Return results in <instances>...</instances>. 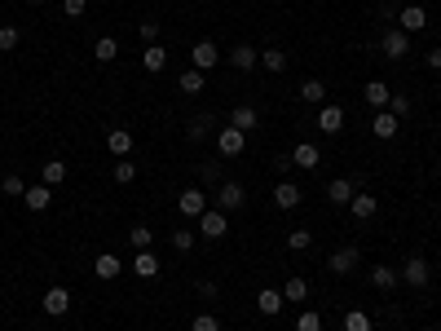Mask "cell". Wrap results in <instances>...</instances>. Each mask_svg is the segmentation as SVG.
Returning <instances> with one entry per match:
<instances>
[{
  "instance_id": "6da1fadb",
  "label": "cell",
  "mask_w": 441,
  "mask_h": 331,
  "mask_svg": "<svg viewBox=\"0 0 441 331\" xmlns=\"http://www.w3.org/2000/svg\"><path fill=\"white\" fill-rule=\"evenodd\" d=\"M199 235H203V239H225V235H230V212L207 208L203 217H199Z\"/></svg>"
},
{
  "instance_id": "7a4b0ae2",
  "label": "cell",
  "mask_w": 441,
  "mask_h": 331,
  "mask_svg": "<svg viewBox=\"0 0 441 331\" xmlns=\"http://www.w3.org/2000/svg\"><path fill=\"white\" fill-rule=\"evenodd\" d=\"M402 283H406V287H415V292H423V287L433 283V270H428V261H423V256H411V261L402 265Z\"/></svg>"
},
{
  "instance_id": "3957f363",
  "label": "cell",
  "mask_w": 441,
  "mask_h": 331,
  "mask_svg": "<svg viewBox=\"0 0 441 331\" xmlns=\"http://www.w3.org/2000/svg\"><path fill=\"white\" fill-rule=\"evenodd\" d=\"M380 54H384V58H393V62L406 58V54H411V36H406L402 27H388L384 36H380Z\"/></svg>"
},
{
  "instance_id": "277c9868",
  "label": "cell",
  "mask_w": 441,
  "mask_h": 331,
  "mask_svg": "<svg viewBox=\"0 0 441 331\" xmlns=\"http://www.w3.org/2000/svg\"><path fill=\"white\" fill-rule=\"evenodd\" d=\"M243 204H248V190H243L238 181H221L217 186V208L221 212H238Z\"/></svg>"
},
{
  "instance_id": "5b68a950",
  "label": "cell",
  "mask_w": 441,
  "mask_h": 331,
  "mask_svg": "<svg viewBox=\"0 0 441 331\" xmlns=\"http://www.w3.org/2000/svg\"><path fill=\"white\" fill-rule=\"evenodd\" d=\"M190 62H194V71H212V66H221V49L217 44H212V40H199V44H194L190 49Z\"/></svg>"
},
{
  "instance_id": "8992f818",
  "label": "cell",
  "mask_w": 441,
  "mask_h": 331,
  "mask_svg": "<svg viewBox=\"0 0 441 331\" xmlns=\"http://www.w3.org/2000/svg\"><path fill=\"white\" fill-rule=\"evenodd\" d=\"M217 146H221V155H225V159H238L243 151H248V132H238V128L230 124V128H221Z\"/></svg>"
},
{
  "instance_id": "52a82bcc",
  "label": "cell",
  "mask_w": 441,
  "mask_h": 331,
  "mask_svg": "<svg viewBox=\"0 0 441 331\" xmlns=\"http://www.w3.org/2000/svg\"><path fill=\"white\" fill-rule=\"evenodd\" d=\"M177 208H181V217H203V212H207V194L199 186H190V190H181Z\"/></svg>"
},
{
  "instance_id": "ba28073f",
  "label": "cell",
  "mask_w": 441,
  "mask_h": 331,
  "mask_svg": "<svg viewBox=\"0 0 441 331\" xmlns=\"http://www.w3.org/2000/svg\"><path fill=\"white\" fill-rule=\"evenodd\" d=\"M283 305H287V301H283V292H279V287H260V292H256V309L265 313V318H279Z\"/></svg>"
},
{
  "instance_id": "9c48e42d",
  "label": "cell",
  "mask_w": 441,
  "mask_h": 331,
  "mask_svg": "<svg viewBox=\"0 0 441 331\" xmlns=\"http://www.w3.org/2000/svg\"><path fill=\"white\" fill-rule=\"evenodd\" d=\"M357 270V247H335L326 261V274H353Z\"/></svg>"
},
{
  "instance_id": "30bf717a",
  "label": "cell",
  "mask_w": 441,
  "mask_h": 331,
  "mask_svg": "<svg viewBox=\"0 0 441 331\" xmlns=\"http://www.w3.org/2000/svg\"><path fill=\"white\" fill-rule=\"evenodd\" d=\"M397 27L406 31V36H415V31H423V27H428V13H423V5H406V9L397 13Z\"/></svg>"
},
{
  "instance_id": "8fae6325",
  "label": "cell",
  "mask_w": 441,
  "mask_h": 331,
  "mask_svg": "<svg viewBox=\"0 0 441 331\" xmlns=\"http://www.w3.org/2000/svg\"><path fill=\"white\" fill-rule=\"evenodd\" d=\"M67 309H71V292L67 287H49L44 292V313H49V318H62Z\"/></svg>"
},
{
  "instance_id": "7c38bea8",
  "label": "cell",
  "mask_w": 441,
  "mask_h": 331,
  "mask_svg": "<svg viewBox=\"0 0 441 331\" xmlns=\"http://www.w3.org/2000/svg\"><path fill=\"white\" fill-rule=\"evenodd\" d=\"M230 124H234L238 132H252V128L260 124V111H256L252 102H238V106L230 111Z\"/></svg>"
},
{
  "instance_id": "4fadbf2b",
  "label": "cell",
  "mask_w": 441,
  "mask_h": 331,
  "mask_svg": "<svg viewBox=\"0 0 441 331\" xmlns=\"http://www.w3.org/2000/svg\"><path fill=\"white\" fill-rule=\"evenodd\" d=\"M318 128L322 132H340V128H345V111H340L335 102H322L318 106Z\"/></svg>"
},
{
  "instance_id": "5bb4252c",
  "label": "cell",
  "mask_w": 441,
  "mask_h": 331,
  "mask_svg": "<svg viewBox=\"0 0 441 331\" xmlns=\"http://www.w3.org/2000/svg\"><path fill=\"white\" fill-rule=\"evenodd\" d=\"M106 151L115 159H128V151H133V132H128V128H110L106 132Z\"/></svg>"
},
{
  "instance_id": "9a60e30c",
  "label": "cell",
  "mask_w": 441,
  "mask_h": 331,
  "mask_svg": "<svg viewBox=\"0 0 441 331\" xmlns=\"http://www.w3.org/2000/svg\"><path fill=\"white\" fill-rule=\"evenodd\" d=\"M23 204H27L31 212H44L49 204H53V186H44V181H40V186H27V194H23Z\"/></svg>"
},
{
  "instance_id": "2e32d148",
  "label": "cell",
  "mask_w": 441,
  "mask_h": 331,
  "mask_svg": "<svg viewBox=\"0 0 441 331\" xmlns=\"http://www.w3.org/2000/svg\"><path fill=\"white\" fill-rule=\"evenodd\" d=\"M371 132H375L380 142H393V137H397V115H393V111H380V115L371 120Z\"/></svg>"
},
{
  "instance_id": "e0dca14e",
  "label": "cell",
  "mask_w": 441,
  "mask_h": 331,
  "mask_svg": "<svg viewBox=\"0 0 441 331\" xmlns=\"http://www.w3.org/2000/svg\"><path fill=\"white\" fill-rule=\"evenodd\" d=\"M274 204H279L283 212L300 208V186H291V181H279V186H274Z\"/></svg>"
},
{
  "instance_id": "ac0fdd59",
  "label": "cell",
  "mask_w": 441,
  "mask_h": 331,
  "mask_svg": "<svg viewBox=\"0 0 441 331\" xmlns=\"http://www.w3.org/2000/svg\"><path fill=\"white\" fill-rule=\"evenodd\" d=\"M230 66H234V71H256V66H260V54H256L252 44H238L234 54H230Z\"/></svg>"
},
{
  "instance_id": "d6986e66",
  "label": "cell",
  "mask_w": 441,
  "mask_h": 331,
  "mask_svg": "<svg viewBox=\"0 0 441 331\" xmlns=\"http://www.w3.org/2000/svg\"><path fill=\"white\" fill-rule=\"evenodd\" d=\"M388 97H393V93H388V85H380V80H371V85L362 89V102L375 106V111H388Z\"/></svg>"
},
{
  "instance_id": "ffe728a7",
  "label": "cell",
  "mask_w": 441,
  "mask_h": 331,
  "mask_svg": "<svg viewBox=\"0 0 441 331\" xmlns=\"http://www.w3.org/2000/svg\"><path fill=\"white\" fill-rule=\"evenodd\" d=\"M357 190H353V181L349 177H335V181H326V199H331V204H345L349 208V199H353Z\"/></svg>"
},
{
  "instance_id": "44dd1931",
  "label": "cell",
  "mask_w": 441,
  "mask_h": 331,
  "mask_svg": "<svg viewBox=\"0 0 441 331\" xmlns=\"http://www.w3.org/2000/svg\"><path fill=\"white\" fill-rule=\"evenodd\" d=\"M371 283L380 287V292H393V287L402 283V274L393 270V265H375V270H371Z\"/></svg>"
},
{
  "instance_id": "7402d4cb",
  "label": "cell",
  "mask_w": 441,
  "mask_h": 331,
  "mask_svg": "<svg viewBox=\"0 0 441 331\" xmlns=\"http://www.w3.org/2000/svg\"><path fill=\"white\" fill-rule=\"evenodd\" d=\"M279 292H283V301H287V305H300L305 296H309V283H305L300 274H291V278H287V283H283Z\"/></svg>"
},
{
  "instance_id": "603a6c76",
  "label": "cell",
  "mask_w": 441,
  "mask_h": 331,
  "mask_svg": "<svg viewBox=\"0 0 441 331\" xmlns=\"http://www.w3.org/2000/svg\"><path fill=\"white\" fill-rule=\"evenodd\" d=\"M318 159H322V155H318L314 142H300L296 151H291V163H296V168H318Z\"/></svg>"
},
{
  "instance_id": "cb8c5ba5",
  "label": "cell",
  "mask_w": 441,
  "mask_h": 331,
  "mask_svg": "<svg viewBox=\"0 0 441 331\" xmlns=\"http://www.w3.org/2000/svg\"><path fill=\"white\" fill-rule=\"evenodd\" d=\"M375 208H380V204H375V199H371L366 190L349 199V212H353V217H357V221H371V217H375Z\"/></svg>"
},
{
  "instance_id": "d4e9b609",
  "label": "cell",
  "mask_w": 441,
  "mask_h": 331,
  "mask_svg": "<svg viewBox=\"0 0 441 331\" xmlns=\"http://www.w3.org/2000/svg\"><path fill=\"white\" fill-rule=\"evenodd\" d=\"M141 66L151 75H159L163 66H168V54H163V44H146V54H141Z\"/></svg>"
},
{
  "instance_id": "484cf974",
  "label": "cell",
  "mask_w": 441,
  "mask_h": 331,
  "mask_svg": "<svg viewBox=\"0 0 441 331\" xmlns=\"http://www.w3.org/2000/svg\"><path fill=\"white\" fill-rule=\"evenodd\" d=\"M120 270H124V265H120V256H115V252H102V256L93 261V274H97V278H115Z\"/></svg>"
},
{
  "instance_id": "4316f807",
  "label": "cell",
  "mask_w": 441,
  "mask_h": 331,
  "mask_svg": "<svg viewBox=\"0 0 441 331\" xmlns=\"http://www.w3.org/2000/svg\"><path fill=\"white\" fill-rule=\"evenodd\" d=\"M300 102L322 106L326 102V85H322V80H305V85H300Z\"/></svg>"
},
{
  "instance_id": "83f0119b",
  "label": "cell",
  "mask_w": 441,
  "mask_h": 331,
  "mask_svg": "<svg viewBox=\"0 0 441 331\" xmlns=\"http://www.w3.org/2000/svg\"><path fill=\"white\" fill-rule=\"evenodd\" d=\"M133 270H137L141 278H151V283H155V278H159V256H155V252H137Z\"/></svg>"
},
{
  "instance_id": "f1b7e54d",
  "label": "cell",
  "mask_w": 441,
  "mask_h": 331,
  "mask_svg": "<svg viewBox=\"0 0 441 331\" xmlns=\"http://www.w3.org/2000/svg\"><path fill=\"white\" fill-rule=\"evenodd\" d=\"M93 58H97V62H115V58H120V40H115V36H102V40L93 44Z\"/></svg>"
},
{
  "instance_id": "f546056e",
  "label": "cell",
  "mask_w": 441,
  "mask_h": 331,
  "mask_svg": "<svg viewBox=\"0 0 441 331\" xmlns=\"http://www.w3.org/2000/svg\"><path fill=\"white\" fill-rule=\"evenodd\" d=\"M40 177H44V186H62V181H67V163H62V159H49L44 168H40Z\"/></svg>"
},
{
  "instance_id": "4dcf8cb0",
  "label": "cell",
  "mask_w": 441,
  "mask_h": 331,
  "mask_svg": "<svg viewBox=\"0 0 441 331\" xmlns=\"http://www.w3.org/2000/svg\"><path fill=\"white\" fill-rule=\"evenodd\" d=\"M345 331H375L371 313H366V309H349V313H345Z\"/></svg>"
},
{
  "instance_id": "1f68e13d",
  "label": "cell",
  "mask_w": 441,
  "mask_h": 331,
  "mask_svg": "<svg viewBox=\"0 0 441 331\" xmlns=\"http://www.w3.org/2000/svg\"><path fill=\"white\" fill-rule=\"evenodd\" d=\"M260 66L279 75V71H287V54H283V49H265V54H260Z\"/></svg>"
},
{
  "instance_id": "d6a6232c",
  "label": "cell",
  "mask_w": 441,
  "mask_h": 331,
  "mask_svg": "<svg viewBox=\"0 0 441 331\" xmlns=\"http://www.w3.org/2000/svg\"><path fill=\"white\" fill-rule=\"evenodd\" d=\"M151 225H133V230H128V243H133L137 247V252H151Z\"/></svg>"
},
{
  "instance_id": "836d02e7",
  "label": "cell",
  "mask_w": 441,
  "mask_h": 331,
  "mask_svg": "<svg viewBox=\"0 0 441 331\" xmlns=\"http://www.w3.org/2000/svg\"><path fill=\"white\" fill-rule=\"evenodd\" d=\"M177 85H181V93H203V71H181V80H177Z\"/></svg>"
},
{
  "instance_id": "e575fe53",
  "label": "cell",
  "mask_w": 441,
  "mask_h": 331,
  "mask_svg": "<svg viewBox=\"0 0 441 331\" xmlns=\"http://www.w3.org/2000/svg\"><path fill=\"white\" fill-rule=\"evenodd\" d=\"M0 186H5V194H9V199H23V194H27V181H23L18 173H9L5 181H0Z\"/></svg>"
},
{
  "instance_id": "d590c367",
  "label": "cell",
  "mask_w": 441,
  "mask_h": 331,
  "mask_svg": "<svg viewBox=\"0 0 441 331\" xmlns=\"http://www.w3.org/2000/svg\"><path fill=\"white\" fill-rule=\"evenodd\" d=\"M309 243H314V235H309V230H291V235H287V247H291V252H305Z\"/></svg>"
},
{
  "instance_id": "8d00e7d4",
  "label": "cell",
  "mask_w": 441,
  "mask_h": 331,
  "mask_svg": "<svg viewBox=\"0 0 441 331\" xmlns=\"http://www.w3.org/2000/svg\"><path fill=\"white\" fill-rule=\"evenodd\" d=\"M133 177H137V163H133V159H120V163H115V181H120V186H128Z\"/></svg>"
},
{
  "instance_id": "74e56055",
  "label": "cell",
  "mask_w": 441,
  "mask_h": 331,
  "mask_svg": "<svg viewBox=\"0 0 441 331\" xmlns=\"http://www.w3.org/2000/svg\"><path fill=\"white\" fill-rule=\"evenodd\" d=\"M190 331H221V318L217 313H199V318L190 323Z\"/></svg>"
},
{
  "instance_id": "f35d334b",
  "label": "cell",
  "mask_w": 441,
  "mask_h": 331,
  "mask_svg": "<svg viewBox=\"0 0 441 331\" xmlns=\"http://www.w3.org/2000/svg\"><path fill=\"white\" fill-rule=\"evenodd\" d=\"M18 40H23L18 27H0V49H5V54H9V49H18Z\"/></svg>"
},
{
  "instance_id": "ab89813d",
  "label": "cell",
  "mask_w": 441,
  "mask_h": 331,
  "mask_svg": "<svg viewBox=\"0 0 441 331\" xmlns=\"http://www.w3.org/2000/svg\"><path fill=\"white\" fill-rule=\"evenodd\" d=\"M296 331H322V318H318L314 309H305L300 318H296Z\"/></svg>"
},
{
  "instance_id": "60d3db41",
  "label": "cell",
  "mask_w": 441,
  "mask_h": 331,
  "mask_svg": "<svg viewBox=\"0 0 441 331\" xmlns=\"http://www.w3.org/2000/svg\"><path fill=\"white\" fill-rule=\"evenodd\" d=\"M388 111H393V115H397V120H402V115H411V97H402V93H393V97H388Z\"/></svg>"
},
{
  "instance_id": "b9f144b4",
  "label": "cell",
  "mask_w": 441,
  "mask_h": 331,
  "mask_svg": "<svg viewBox=\"0 0 441 331\" xmlns=\"http://www.w3.org/2000/svg\"><path fill=\"white\" fill-rule=\"evenodd\" d=\"M172 247H177V252H190V247H194V235H190V230H177V235H172Z\"/></svg>"
},
{
  "instance_id": "7bdbcfd3",
  "label": "cell",
  "mask_w": 441,
  "mask_h": 331,
  "mask_svg": "<svg viewBox=\"0 0 441 331\" xmlns=\"http://www.w3.org/2000/svg\"><path fill=\"white\" fill-rule=\"evenodd\" d=\"M137 36H141L146 44H159V23H141V27H137Z\"/></svg>"
},
{
  "instance_id": "ee69618b",
  "label": "cell",
  "mask_w": 441,
  "mask_h": 331,
  "mask_svg": "<svg viewBox=\"0 0 441 331\" xmlns=\"http://www.w3.org/2000/svg\"><path fill=\"white\" fill-rule=\"evenodd\" d=\"M84 9H89V0H62V13H67V18H79Z\"/></svg>"
},
{
  "instance_id": "f6af8a7d",
  "label": "cell",
  "mask_w": 441,
  "mask_h": 331,
  "mask_svg": "<svg viewBox=\"0 0 441 331\" xmlns=\"http://www.w3.org/2000/svg\"><path fill=\"white\" fill-rule=\"evenodd\" d=\"M207 124H212V120H207V115H199V120H194V124H190V137H194V142H199V137H203V132H207Z\"/></svg>"
},
{
  "instance_id": "bcb514c9",
  "label": "cell",
  "mask_w": 441,
  "mask_h": 331,
  "mask_svg": "<svg viewBox=\"0 0 441 331\" xmlns=\"http://www.w3.org/2000/svg\"><path fill=\"white\" fill-rule=\"evenodd\" d=\"M428 66H433V71H441V49H433V54H428Z\"/></svg>"
},
{
  "instance_id": "7dc6e473",
  "label": "cell",
  "mask_w": 441,
  "mask_h": 331,
  "mask_svg": "<svg viewBox=\"0 0 441 331\" xmlns=\"http://www.w3.org/2000/svg\"><path fill=\"white\" fill-rule=\"evenodd\" d=\"M31 5H40V0H31Z\"/></svg>"
}]
</instances>
